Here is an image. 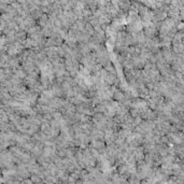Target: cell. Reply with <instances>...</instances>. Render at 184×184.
I'll list each match as a JSON object with an SVG mask.
<instances>
[{"instance_id":"obj_1","label":"cell","mask_w":184,"mask_h":184,"mask_svg":"<svg viewBox=\"0 0 184 184\" xmlns=\"http://www.w3.org/2000/svg\"><path fill=\"white\" fill-rule=\"evenodd\" d=\"M143 32H144L145 37L151 38V39H153L154 37L158 36V29H157L153 24H151L150 26H147V27L143 28Z\"/></svg>"},{"instance_id":"obj_2","label":"cell","mask_w":184,"mask_h":184,"mask_svg":"<svg viewBox=\"0 0 184 184\" xmlns=\"http://www.w3.org/2000/svg\"><path fill=\"white\" fill-rule=\"evenodd\" d=\"M105 81H106V83L108 84V85H115L116 87H118L121 84L120 79L116 76V74L109 73L108 76H106V79H105Z\"/></svg>"},{"instance_id":"obj_3","label":"cell","mask_w":184,"mask_h":184,"mask_svg":"<svg viewBox=\"0 0 184 184\" xmlns=\"http://www.w3.org/2000/svg\"><path fill=\"white\" fill-rule=\"evenodd\" d=\"M144 151H143L142 145H139V147H136V149L134 150V157H135L136 162H140V160H144Z\"/></svg>"},{"instance_id":"obj_4","label":"cell","mask_w":184,"mask_h":184,"mask_svg":"<svg viewBox=\"0 0 184 184\" xmlns=\"http://www.w3.org/2000/svg\"><path fill=\"white\" fill-rule=\"evenodd\" d=\"M125 98H126L125 93H124V91H122V89H116L112 95V99L118 101V102H121V101H123Z\"/></svg>"},{"instance_id":"obj_5","label":"cell","mask_w":184,"mask_h":184,"mask_svg":"<svg viewBox=\"0 0 184 184\" xmlns=\"http://www.w3.org/2000/svg\"><path fill=\"white\" fill-rule=\"evenodd\" d=\"M131 7V0H121L120 3H118V8L120 10L123 11V12L127 13L128 10Z\"/></svg>"},{"instance_id":"obj_6","label":"cell","mask_w":184,"mask_h":184,"mask_svg":"<svg viewBox=\"0 0 184 184\" xmlns=\"http://www.w3.org/2000/svg\"><path fill=\"white\" fill-rule=\"evenodd\" d=\"M105 70H106L108 73H111V74H116V69L115 67H114V65L111 63V61H109V63H107L105 66L102 67Z\"/></svg>"},{"instance_id":"obj_7","label":"cell","mask_w":184,"mask_h":184,"mask_svg":"<svg viewBox=\"0 0 184 184\" xmlns=\"http://www.w3.org/2000/svg\"><path fill=\"white\" fill-rule=\"evenodd\" d=\"M94 110H95V112L103 113L107 110V108L102 102H100V103H98V105H95V106H94Z\"/></svg>"},{"instance_id":"obj_8","label":"cell","mask_w":184,"mask_h":184,"mask_svg":"<svg viewBox=\"0 0 184 184\" xmlns=\"http://www.w3.org/2000/svg\"><path fill=\"white\" fill-rule=\"evenodd\" d=\"M83 31H85L86 34H89V36H93L94 34V31H95V29H94V27L92 26L91 24H89V22L85 24V27H84V30Z\"/></svg>"},{"instance_id":"obj_9","label":"cell","mask_w":184,"mask_h":184,"mask_svg":"<svg viewBox=\"0 0 184 184\" xmlns=\"http://www.w3.org/2000/svg\"><path fill=\"white\" fill-rule=\"evenodd\" d=\"M58 34L63 39H66V37L68 36V29H66V28H64V27H61V28H59V30H58Z\"/></svg>"},{"instance_id":"obj_10","label":"cell","mask_w":184,"mask_h":184,"mask_svg":"<svg viewBox=\"0 0 184 184\" xmlns=\"http://www.w3.org/2000/svg\"><path fill=\"white\" fill-rule=\"evenodd\" d=\"M128 113H129V114L133 116V118H136V116H139L140 111L138 110V109H136V108H129V110H128Z\"/></svg>"},{"instance_id":"obj_11","label":"cell","mask_w":184,"mask_h":184,"mask_svg":"<svg viewBox=\"0 0 184 184\" xmlns=\"http://www.w3.org/2000/svg\"><path fill=\"white\" fill-rule=\"evenodd\" d=\"M52 118H55V120H57V121H60L61 118H63V114H61L58 110H55L54 112L52 113Z\"/></svg>"},{"instance_id":"obj_12","label":"cell","mask_w":184,"mask_h":184,"mask_svg":"<svg viewBox=\"0 0 184 184\" xmlns=\"http://www.w3.org/2000/svg\"><path fill=\"white\" fill-rule=\"evenodd\" d=\"M30 180H31L32 183H38V182L42 183V179L37 174H30Z\"/></svg>"}]
</instances>
